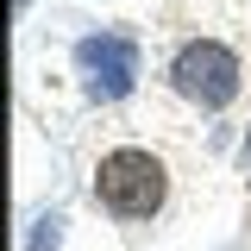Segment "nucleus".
Wrapping results in <instances>:
<instances>
[{
	"label": "nucleus",
	"instance_id": "obj_1",
	"mask_svg": "<svg viewBox=\"0 0 251 251\" xmlns=\"http://www.w3.org/2000/svg\"><path fill=\"white\" fill-rule=\"evenodd\" d=\"M94 201H100V214H113V220L163 214V201H170L163 157L145 151V145H113V151L94 163Z\"/></svg>",
	"mask_w": 251,
	"mask_h": 251
},
{
	"label": "nucleus",
	"instance_id": "obj_2",
	"mask_svg": "<svg viewBox=\"0 0 251 251\" xmlns=\"http://www.w3.org/2000/svg\"><path fill=\"white\" fill-rule=\"evenodd\" d=\"M239 82H245V63H239L232 44H220V38H188V44H176V57H170V88L182 94L188 107H201V113L232 107L239 100Z\"/></svg>",
	"mask_w": 251,
	"mask_h": 251
},
{
	"label": "nucleus",
	"instance_id": "obj_3",
	"mask_svg": "<svg viewBox=\"0 0 251 251\" xmlns=\"http://www.w3.org/2000/svg\"><path fill=\"white\" fill-rule=\"evenodd\" d=\"M75 75H82V94L94 107H113L138 88V38L126 31H88L75 38Z\"/></svg>",
	"mask_w": 251,
	"mask_h": 251
},
{
	"label": "nucleus",
	"instance_id": "obj_4",
	"mask_svg": "<svg viewBox=\"0 0 251 251\" xmlns=\"http://www.w3.org/2000/svg\"><path fill=\"white\" fill-rule=\"evenodd\" d=\"M63 245V214H38L31 226V251H57Z\"/></svg>",
	"mask_w": 251,
	"mask_h": 251
},
{
	"label": "nucleus",
	"instance_id": "obj_5",
	"mask_svg": "<svg viewBox=\"0 0 251 251\" xmlns=\"http://www.w3.org/2000/svg\"><path fill=\"white\" fill-rule=\"evenodd\" d=\"M239 157H245V163H251V126H245V151H239Z\"/></svg>",
	"mask_w": 251,
	"mask_h": 251
},
{
	"label": "nucleus",
	"instance_id": "obj_6",
	"mask_svg": "<svg viewBox=\"0 0 251 251\" xmlns=\"http://www.w3.org/2000/svg\"><path fill=\"white\" fill-rule=\"evenodd\" d=\"M13 6H19V13H25V6H31V0H13Z\"/></svg>",
	"mask_w": 251,
	"mask_h": 251
}]
</instances>
